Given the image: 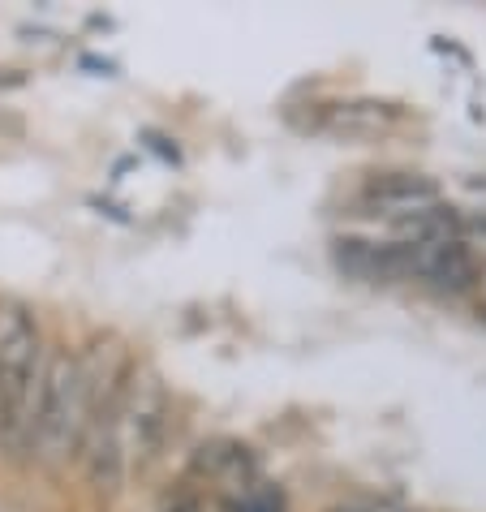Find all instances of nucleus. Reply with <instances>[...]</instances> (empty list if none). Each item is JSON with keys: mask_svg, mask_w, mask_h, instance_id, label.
<instances>
[{"mask_svg": "<svg viewBox=\"0 0 486 512\" xmlns=\"http://www.w3.org/2000/svg\"><path fill=\"white\" fill-rule=\"evenodd\" d=\"M87 431H91V409L78 375V353L52 349L44 392H39V418H35V461L44 469H65L69 461H78Z\"/></svg>", "mask_w": 486, "mask_h": 512, "instance_id": "nucleus-3", "label": "nucleus"}, {"mask_svg": "<svg viewBox=\"0 0 486 512\" xmlns=\"http://www.w3.org/2000/svg\"><path fill=\"white\" fill-rule=\"evenodd\" d=\"M400 112L375 99H357V104H336L327 108V130L336 134H383L388 125H396Z\"/></svg>", "mask_w": 486, "mask_h": 512, "instance_id": "nucleus-6", "label": "nucleus"}, {"mask_svg": "<svg viewBox=\"0 0 486 512\" xmlns=\"http://www.w3.org/2000/svg\"><path fill=\"white\" fill-rule=\"evenodd\" d=\"M168 426H173V396H168L160 371L134 362L117 401L99 414L87 444L78 452L91 487L125 491L138 474H147V465L160 457L168 439Z\"/></svg>", "mask_w": 486, "mask_h": 512, "instance_id": "nucleus-1", "label": "nucleus"}, {"mask_svg": "<svg viewBox=\"0 0 486 512\" xmlns=\"http://www.w3.org/2000/svg\"><path fill=\"white\" fill-rule=\"evenodd\" d=\"M164 512H207V508H203V504H198V500H194V495H177V500H173V504H168Z\"/></svg>", "mask_w": 486, "mask_h": 512, "instance_id": "nucleus-8", "label": "nucleus"}, {"mask_svg": "<svg viewBox=\"0 0 486 512\" xmlns=\"http://www.w3.org/2000/svg\"><path fill=\"white\" fill-rule=\"evenodd\" d=\"M48 353L35 310L22 297L0 293V452L9 461H35V418Z\"/></svg>", "mask_w": 486, "mask_h": 512, "instance_id": "nucleus-2", "label": "nucleus"}, {"mask_svg": "<svg viewBox=\"0 0 486 512\" xmlns=\"http://www.w3.org/2000/svg\"><path fill=\"white\" fill-rule=\"evenodd\" d=\"M474 297H478V310L486 315V267H478V280H474Z\"/></svg>", "mask_w": 486, "mask_h": 512, "instance_id": "nucleus-9", "label": "nucleus"}, {"mask_svg": "<svg viewBox=\"0 0 486 512\" xmlns=\"http://www.w3.org/2000/svg\"><path fill=\"white\" fill-rule=\"evenodd\" d=\"M190 478L198 487H211L220 495H233V491H246L250 482H259V461H254V452L246 444H237V439H211L190 457Z\"/></svg>", "mask_w": 486, "mask_h": 512, "instance_id": "nucleus-5", "label": "nucleus"}, {"mask_svg": "<svg viewBox=\"0 0 486 512\" xmlns=\"http://www.w3.org/2000/svg\"><path fill=\"white\" fill-rule=\"evenodd\" d=\"M332 512H370V508H357V504H349V508H332Z\"/></svg>", "mask_w": 486, "mask_h": 512, "instance_id": "nucleus-10", "label": "nucleus"}, {"mask_svg": "<svg viewBox=\"0 0 486 512\" xmlns=\"http://www.w3.org/2000/svg\"><path fill=\"white\" fill-rule=\"evenodd\" d=\"M216 508H220V512H284V495L271 487L267 478H259V482H250L246 491L220 495Z\"/></svg>", "mask_w": 486, "mask_h": 512, "instance_id": "nucleus-7", "label": "nucleus"}, {"mask_svg": "<svg viewBox=\"0 0 486 512\" xmlns=\"http://www.w3.org/2000/svg\"><path fill=\"white\" fill-rule=\"evenodd\" d=\"M362 203L383 220L413 224L418 216H426V211L443 207V194H439L435 181H426L418 173H379V177L366 181Z\"/></svg>", "mask_w": 486, "mask_h": 512, "instance_id": "nucleus-4", "label": "nucleus"}]
</instances>
